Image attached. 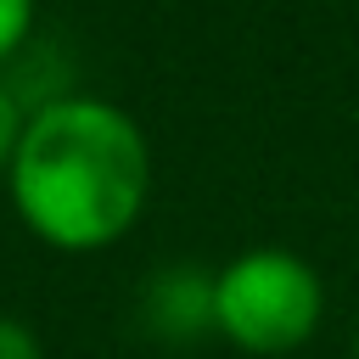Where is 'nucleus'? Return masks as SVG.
Returning <instances> with one entry per match:
<instances>
[{
  "instance_id": "obj_1",
  "label": "nucleus",
  "mask_w": 359,
  "mask_h": 359,
  "mask_svg": "<svg viewBox=\"0 0 359 359\" xmlns=\"http://www.w3.org/2000/svg\"><path fill=\"white\" fill-rule=\"evenodd\" d=\"M6 191L34 241L56 252H107L140 224L151 196L146 129L107 95H45L28 107Z\"/></svg>"
},
{
  "instance_id": "obj_2",
  "label": "nucleus",
  "mask_w": 359,
  "mask_h": 359,
  "mask_svg": "<svg viewBox=\"0 0 359 359\" xmlns=\"http://www.w3.org/2000/svg\"><path fill=\"white\" fill-rule=\"evenodd\" d=\"M320 314L325 286L303 252L247 247L224 269H213V331L252 359L297 353L320 331Z\"/></svg>"
},
{
  "instance_id": "obj_3",
  "label": "nucleus",
  "mask_w": 359,
  "mask_h": 359,
  "mask_svg": "<svg viewBox=\"0 0 359 359\" xmlns=\"http://www.w3.org/2000/svg\"><path fill=\"white\" fill-rule=\"evenodd\" d=\"M146 325L163 337H196L213 331V275L196 264H168L146 286Z\"/></svg>"
},
{
  "instance_id": "obj_4",
  "label": "nucleus",
  "mask_w": 359,
  "mask_h": 359,
  "mask_svg": "<svg viewBox=\"0 0 359 359\" xmlns=\"http://www.w3.org/2000/svg\"><path fill=\"white\" fill-rule=\"evenodd\" d=\"M34 17H39V6H34V0H0V67L28 45Z\"/></svg>"
},
{
  "instance_id": "obj_5",
  "label": "nucleus",
  "mask_w": 359,
  "mask_h": 359,
  "mask_svg": "<svg viewBox=\"0 0 359 359\" xmlns=\"http://www.w3.org/2000/svg\"><path fill=\"white\" fill-rule=\"evenodd\" d=\"M22 123H28V107H22L17 90L0 79V180H6V168H11V151H17V140H22Z\"/></svg>"
},
{
  "instance_id": "obj_6",
  "label": "nucleus",
  "mask_w": 359,
  "mask_h": 359,
  "mask_svg": "<svg viewBox=\"0 0 359 359\" xmlns=\"http://www.w3.org/2000/svg\"><path fill=\"white\" fill-rule=\"evenodd\" d=\"M0 359H45V342L28 320L17 314H0Z\"/></svg>"
},
{
  "instance_id": "obj_7",
  "label": "nucleus",
  "mask_w": 359,
  "mask_h": 359,
  "mask_svg": "<svg viewBox=\"0 0 359 359\" xmlns=\"http://www.w3.org/2000/svg\"><path fill=\"white\" fill-rule=\"evenodd\" d=\"M353 359H359V325H353Z\"/></svg>"
}]
</instances>
